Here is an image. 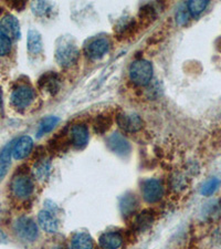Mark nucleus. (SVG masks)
Listing matches in <instances>:
<instances>
[{"instance_id":"1","label":"nucleus","mask_w":221,"mask_h":249,"mask_svg":"<svg viewBox=\"0 0 221 249\" xmlns=\"http://www.w3.org/2000/svg\"><path fill=\"white\" fill-rule=\"evenodd\" d=\"M79 58L78 46L71 37H62L58 41L57 49H55V60L58 64L68 68L73 66Z\"/></svg>"},{"instance_id":"2","label":"nucleus","mask_w":221,"mask_h":249,"mask_svg":"<svg viewBox=\"0 0 221 249\" xmlns=\"http://www.w3.org/2000/svg\"><path fill=\"white\" fill-rule=\"evenodd\" d=\"M130 77L136 86H147L153 78V66L144 59L136 60L130 68Z\"/></svg>"},{"instance_id":"3","label":"nucleus","mask_w":221,"mask_h":249,"mask_svg":"<svg viewBox=\"0 0 221 249\" xmlns=\"http://www.w3.org/2000/svg\"><path fill=\"white\" fill-rule=\"evenodd\" d=\"M34 180H32L29 175L25 174V173H19V174L16 175L13 178V182H11V191H13V194L17 198H28L34 193Z\"/></svg>"},{"instance_id":"4","label":"nucleus","mask_w":221,"mask_h":249,"mask_svg":"<svg viewBox=\"0 0 221 249\" xmlns=\"http://www.w3.org/2000/svg\"><path fill=\"white\" fill-rule=\"evenodd\" d=\"M15 231L20 239L25 242H34L38 237V227L29 217H20L15 223Z\"/></svg>"},{"instance_id":"5","label":"nucleus","mask_w":221,"mask_h":249,"mask_svg":"<svg viewBox=\"0 0 221 249\" xmlns=\"http://www.w3.org/2000/svg\"><path fill=\"white\" fill-rule=\"evenodd\" d=\"M142 196L145 202L150 204L158 202L164 196L163 184L156 178L144 180L142 184Z\"/></svg>"},{"instance_id":"6","label":"nucleus","mask_w":221,"mask_h":249,"mask_svg":"<svg viewBox=\"0 0 221 249\" xmlns=\"http://www.w3.org/2000/svg\"><path fill=\"white\" fill-rule=\"evenodd\" d=\"M35 93L32 88L28 86H20L11 93L10 101L13 106L18 109H26L34 101Z\"/></svg>"},{"instance_id":"7","label":"nucleus","mask_w":221,"mask_h":249,"mask_svg":"<svg viewBox=\"0 0 221 249\" xmlns=\"http://www.w3.org/2000/svg\"><path fill=\"white\" fill-rule=\"evenodd\" d=\"M116 122L123 131L128 132V133H135L143 127V120L140 119V116L136 113H132V112L119 113L116 116Z\"/></svg>"},{"instance_id":"8","label":"nucleus","mask_w":221,"mask_h":249,"mask_svg":"<svg viewBox=\"0 0 221 249\" xmlns=\"http://www.w3.org/2000/svg\"><path fill=\"white\" fill-rule=\"evenodd\" d=\"M106 143L108 148L119 156H126L130 154L131 144L122 134H119V132H115V133L108 136Z\"/></svg>"},{"instance_id":"9","label":"nucleus","mask_w":221,"mask_h":249,"mask_svg":"<svg viewBox=\"0 0 221 249\" xmlns=\"http://www.w3.org/2000/svg\"><path fill=\"white\" fill-rule=\"evenodd\" d=\"M0 32L10 40H17L21 36L18 19L13 15L3 16L0 20Z\"/></svg>"},{"instance_id":"10","label":"nucleus","mask_w":221,"mask_h":249,"mask_svg":"<svg viewBox=\"0 0 221 249\" xmlns=\"http://www.w3.org/2000/svg\"><path fill=\"white\" fill-rule=\"evenodd\" d=\"M111 43L106 38H98L92 40L85 48L86 55L92 60H98L103 58L108 50H110Z\"/></svg>"},{"instance_id":"11","label":"nucleus","mask_w":221,"mask_h":249,"mask_svg":"<svg viewBox=\"0 0 221 249\" xmlns=\"http://www.w3.org/2000/svg\"><path fill=\"white\" fill-rule=\"evenodd\" d=\"M34 147V141L30 136L25 135L14 142L13 158L15 160H23L31 153Z\"/></svg>"},{"instance_id":"12","label":"nucleus","mask_w":221,"mask_h":249,"mask_svg":"<svg viewBox=\"0 0 221 249\" xmlns=\"http://www.w3.org/2000/svg\"><path fill=\"white\" fill-rule=\"evenodd\" d=\"M70 136L72 144L75 147L82 148L86 145L88 142V138H90L88 128L84 124H75V125L71 127Z\"/></svg>"},{"instance_id":"13","label":"nucleus","mask_w":221,"mask_h":249,"mask_svg":"<svg viewBox=\"0 0 221 249\" xmlns=\"http://www.w3.org/2000/svg\"><path fill=\"white\" fill-rule=\"evenodd\" d=\"M39 87L44 91H47L48 93L54 95L55 93H58L60 89L59 75L53 73V72L43 74L39 80Z\"/></svg>"},{"instance_id":"14","label":"nucleus","mask_w":221,"mask_h":249,"mask_svg":"<svg viewBox=\"0 0 221 249\" xmlns=\"http://www.w3.org/2000/svg\"><path fill=\"white\" fill-rule=\"evenodd\" d=\"M38 222L40 227L46 232H50V234H54L59 230V223L58 219L52 215L51 212L48 211H41L38 214Z\"/></svg>"},{"instance_id":"15","label":"nucleus","mask_w":221,"mask_h":249,"mask_svg":"<svg viewBox=\"0 0 221 249\" xmlns=\"http://www.w3.org/2000/svg\"><path fill=\"white\" fill-rule=\"evenodd\" d=\"M99 244L102 249H119L123 244V237L118 231H106L100 237Z\"/></svg>"},{"instance_id":"16","label":"nucleus","mask_w":221,"mask_h":249,"mask_svg":"<svg viewBox=\"0 0 221 249\" xmlns=\"http://www.w3.org/2000/svg\"><path fill=\"white\" fill-rule=\"evenodd\" d=\"M14 142L8 143L0 152V182L5 178L11 165V156H13Z\"/></svg>"},{"instance_id":"17","label":"nucleus","mask_w":221,"mask_h":249,"mask_svg":"<svg viewBox=\"0 0 221 249\" xmlns=\"http://www.w3.org/2000/svg\"><path fill=\"white\" fill-rule=\"evenodd\" d=\"M94 244L87 232H76L71 239V249H93Z\"/></svg>"},{"instance_id":"18","label":"nucleus","mask_w":221,"mask_h":249,"mask_svg":"<svg viewBox=\"0 0 221 249\" xmlns=\"http://www.w3.org/2000/svg\"><path fill=\"white\" fill-rule=\"evenodd\" d=\"M28 51L31 54H39L42 50V37L40 32L35 29H30L28 31L27 38Z\"/></svg>"},{"instance_id":"19","label":"nucleus","mask_w":221,"mask_h":249,"mask_svg":"<svg viewBox=\"0 0 221 249\" xmlns=\"http://www.w3.org/2000/svg\"><path fill=\"white\" fill-rule=\"evenodd\" d=\"M137 206H138V200L133 194L124 195L123 197L120 198L119 210L124 217H128V216L132 215L133 213L136 211Z\"/></svg>"},{"instance_id":"20","label":"nucleus","mask_w":221,"mask_h":249,"mask_svg":"<svg viewBox=\"0 0 221 249\" xmlns=\"http://www.w3.org/2000/svg\"><path fill=\"white\" fill-rule=\"evenodd\" d=\"M154 213L150 210L143 211L135 220V228L137 231H146L154 223Z\"/></svg>"},{"instance_id":"21","label":"nucleus","mask_w":221,"mask_h":249,"mask_svg":"<svg viewBox=\"0 0 221 249\" xmlns=\"http://www.w3.org/2000/svg\"><path fill=\"white\" fill-rule=\"evenodd\" d=\"M60 119L58 116H47L44 118L39 124L38 131H37V138H41V136L46 135L53 130L59 123Z\"/></svg>"},{"instance_id":"22","label":"nucleus","mask_w":221,"mask_h":249,"mask_svg":"<svg viewBox=\"0 0 221 249\" xmlns=\"http://www.w3.org/2000/svg\"><path fill=\"white\" fill-rule=\"evenodd\" d=\"M51 172V162L47 159L39 160V162L35 164L34 168V176L38 180H43L49 178Z\"/></svg>"},{"instance_id":"23","label":"nucleus","mask_w":221,"mask_h":249,"mask_svg":"<svg viewBox=\"0 0 221 249\" xmlns=\"http://www.w3.org/2000/svg\"><path fill=\"white\" fill-rule=\"evenodd\" d=\"M209 5V1L207 0H194V1H189L187 3L188 13L192 17H198L202 15L206 8Z\"/></svg>"},{"instance_id":"24","label":"nucleus","mask_w":221,"mask_h":249,"mask_svg":"<svg viewBox=\"0 0 221 249\" xmlns=\"http://www.w3.org/2000/svg\"><path fill=\"white\" fill-rule=\"evenodd\" d=\"M53 3H49L46 1H35L32 3V11L38 17H48L52 13Z\"/></svg>"},{"instance_id":"25","label":"nucleus","mask_w":221,"mask_h":249,"mask_svg":"<svg viewBox=\"0 0 221 249\" xmlns=\"http://www.w3.org/2000/svg\"><path fill=\"white\" fill-rule=\"evenodd\" d=\"M112 125V119L106 115H100L94 122V130L98 134H104Z\"/></svg>"},{"instance_id":"26","label":"nucleus","mask_w":221,"mask_h":249,"mask_svg":"<svg viewBox=\"0 0 221 249\" xmlns=\"http://www.w3.org/2000/svg\"><path fill=\"white\" fill-rule=\"evenodd\" d=\"M136 23L133 19H123L120 20L119 23L116 26V32H118L119 36H128L131 35L133 30L135 29Z\"/></svg>"},{"instance_id":"27","label":"nucleus","mask_w":221,"mask_h":249,"mask_svg":"<svg viewBox=\"0 0 221 249\" xmlns=\"http://www.w3.org/2000/svg\"><path fill=\"white\" fill-rule=\"evenodd\" d=\"M219 185H220V179L216 178L208 179L203 184L202 188H200V194L204 196H210L214 194L217 190H218Z\"/></svg>"},{"instance_id":"28","label":"nucleus","mask_w":221,"mask_h":249,"mask_svg":"<svg viewBox=\"0 0 221 249\" xmlns=\"http://www.w3.org/2000/svg\"><path fill=\"white\" fill-rule=\"evenodd\" d=\"M189 13H188L187 6L180 7L176 13V22L178 23L179 26H185L186 23L189 21Z\"/></svg>"},{"instance_id":"29","label":"nucleus","mask_w":221,"mask_h":249,"mask_svg":"<svg viewBox=\"0 0 221 249\" xmlns=\"http://www.w3.org/2000/svg\"><path fill=\"white\" fill-rule=\"evenodd\" d=\"M11 51V40L0 32V57H5Z\"/></svg>"},{"instance_id":"30","label":"nucleus","mask_w":221,"mask_h":249,"mask_svg":"<svg viewBox=\"0 0 221 249\" xmlns=\"http://www.w3.org/2000/svg\"><path fill=\"white\" fill-rule=\"evenodd\" d=\"M155 10L154 8H152L151 6H144L140 8V11H139V17L144 21H147V20H154L155 18Z\"/></svg>"},{"instance_id":"31","label":"nucleus","mask_w":221,"mask_h":249,"mask_svg":"<svg viewBox=\"0 0 221 249\" xmlns=\"http://www.w3.org/2000/svg\"><path fill=\"white\" fill-rule=\"evenodd\" d=\"M10 6L15 8V9H17L18 11H20L22 9V8H25L26 6V2H22V1H16V2H11Z\"/></svg>"},{"instance_id":"32","label":"nucleus","mask_w":221,"mask_h":249,"mask_svg":"<svg viewBox=\"0 0 221 249\" xmlns=\"http://www.w3.org/2000/svg\"><path fill=\"white\" fill-rule=\"evenodd\" d=\"M8 237L2 231H0V244H7Z\"/></svg>"},{"instance_id":"33","label":"nucleus","mask_w":221,"mask_h":249,"mask_svg":"<svg viewBox=\"0 0 221 249\" xmlns=\"http://www.w3.org/2000/svg\"><path fill=\"white\" fill-rule=\"evenodd\" d=\"M2 107V95H1V91H0V110Z\"/></svg>"}]
</instances>
